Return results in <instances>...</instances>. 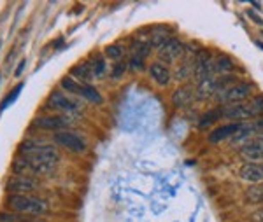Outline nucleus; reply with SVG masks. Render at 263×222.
<instances>
[{
	"mask_svg": "<svg viewBox=\"0 0 263 222\" xmlns=\"http://www.w3.org/2000/svg\"><path fill=\"white\" fill-rule=\"evenodd\" d=\"M253 128H254V133H256V136H263V119L253 123Z\"/></svg>",
	"mask_w": 263,
	"mask_h": 222,
	"instance_id": "obj_28",
	"label": "nucleus"
},
{
	"mask_svg": "<svg viewBox=\"0 0 263 222\" xmlns=\"http://www.w3.org/2000/svg\"><path fill=\"white\" fill-rule=\"evenodd\" d=\"M213 72H214V63L211 62L209 51L200 49L193 58V74H195L197 83L200 84V83H203V80L211 79Z\"/></svg>",
	"mask_w": 263,
	"mask_h": 222,
	"instance_id": "obj_3",
	"label": "nucleus"
},
{
	"mask_svg": "<svg viewBox=\"0 0 263 222\" xmlns=\"http://www.w3.org/2000/svg\"><path fill=\"white\" fill-rule=\"evenodd\" d=\"M72 75H74L78 80H83V83H88L93 77V70L88 63H83V65H78L72 68Z\"/></svg>",
	"mask_w": 263,
	"mask_h": 222,
	"instance_id": "obj_19",
	"label": "nucleus"
},
{
	"mask_svg": "<svg viewBox=\"0 0 263 222\" xmlns=\"http://www.w3.org/2000/svg\"><path fill=\"white\" fill-rule=\"evenodd\" d=\"M33 125L41 130H62V128H67L69 126V119L67 117H62V116H49V117H39L33 121Z\"/></svg>",
	"mask_w": 263,
	"mask_h": 222,
	"instance_id": "obj_10",
	"label": "nucleus"
},
{
	"mask_svg": "<svg viewBox=\"0 0 263 222\" xmlns=\"http://www.w3.org/2000/svg\"><path fill=\"white\" fill-rule=\"evenodd\" d=\"M6 189L14 194L30 193V191L37 189V182L30 177H14L6 184Z\"/></svg>",
	"mask_w": 263,
	"mask_h": 222,
	"instance_id": "obj_8",
	"label": "nucleus"
},
{
	"mask_svg": "<svg viewBox=\"0 0 263 222\" xmlns=\"http://www.w3.org/2000/svg\"><path fill=\"white\" fill-rule=\"evenodd\" d=\"M251 93V84H246V83H239L235 86L228 88L223 91V95H219V102L223 104H230V105H235V104H240L242 100L249 96Z\"/></svg>",
	"mask_w": 263,
	"mask_h": 222,
	"instance_id": "obj_4",
	"label": "nucleus"
},
{
	"mask_svg": "<svg viewBox=\"0 0 263 222\" xmlns=\"http://www.w3.org/2000/svg\"><path fill=\"white\" fill-rule=\"evenodd\" d=\"M248 16H249V18H251L253 21H254V23H256V25H260V27H263V19L260 18V16H258L256 14V12H254V11H251V9H249L248 11Z\"/></svg>",
	"mask_w": 263,
	"mask_h": 222,
	"instance_id": "obj_29",
	"label": "nucleus"
},
{
	"mask_svg": "<svg viewBox=\"0 0 263 222\" xmlns=\"http://www.w3.org/2000/svg\"><path fill=\"white\" fill-rule=\"evenodd\" d=\"M240 126H242V123H233V125H227V126L218 128V130H214L213 133L209 135V142L218 144L224 138H232L235 133H239Z\"/></svg>",
	"mask_w": 263,
	"mask_h": 222,
	"instance_id": "obj_13",
	"label": "nucleus"
},
{
	"mask_svg": "<svg viewBox=\"0 0 263 222\" xmlns=\"http://www.w3.org/2000/svg\"><path fill=\"white\" fill-rule=\"evenodd\" d=\"M54 140H57V144L70 149L72 152H83L86 149V142L79 135L72 133V131H58L54 135Z\"/></svg>",
	"mask_w": 263,
	"mask_h": 222,
	"instance_id": "obj_6",
	"label": "nucleus"
},
{
	"mask_svg": "<svg viewBox=\"0 0 263 222\" xmlns=\"http://www.w3.org/2000/svg\"><path fill=\"white\" fill-rule=\"evenodd\" d=\"M235 65H233L232 58H228L227 54H221V56L216 58L214 62V72H219V74H228V72H232Z\"/></svg>",
	"mask_w": 263,
	"mask_h": 222,
	"instance_id": "obj_18",
	"label": "nucleus"
},
{
	"mask_svg": "<svg viewBox=\"0 0 263 222\" xmlns=\"http://www.w3.org/2000/svg\"><path fill=\"white\" fill-rule=\"evenodd\" d=\"M248 199L253 203H263V186L253 187L248 191Z\"/></svg>",
	"mask_w": 263,
	"mask_h": 222,
	"instance_id": "obj_25",
	"label": "nucleus"
},
{
	"mask_svg": "<svg viewBox=\"0 0 263 222\" xmlns=\"http://www.w3.org/2000/svg\"><path fill=\"white\" fill-rule=\"evenodd\" d=\"M125 70H126V65H125V63H118L116 68H114V72H112V75H114V77H120V75H121Z\"/></svg>",
	"mask_w": 263,
	"mask_h": 222,
	"instance_id": "obj_30",
	"label": "nucleus"
},
{
	"mask_svg": "<svg viewBox=\"0 0 263 222\" xmlns=\"http://www.w3.org/2000/svg\"><path fill=\"white\" fill-rule=\"evenodd\" d=\"M149 74L160 86H167L168 80H171V72H168V68L162 65V63H153L149 68Z\"/></svg>",
	"mask_w": 263,
	"mask_h": 222,
	"instance_id": "obj_14",
	"label": "nucleus"
},
{
	"mask_svg": "<svg viewBox=\"0 0 263 222\" xmlns=\"http://www.w3.org/2000/svg\"><path fill=\"white\" fill-rule=\"evenodd\" d=\"M258 46H260V48L263 49V42H258Z\"/></svg>",
	"mask_w": 263,
	"mask_h": 222,
	"instance_id": "obj_34",
	"label": "nucleus"
},
{
	"mask_svg": "<svg viewBox=\"0 0 263 222\" xmlns=\"http://www.w3.org/2000/svg\"><path fill=\"white\" fill-rule=\"evenodd\" d=\"M249 110L253 116H261L263 114V96H256L249 102Z\"/></svg>",
	"mask_w": 263,
	"mask_h": 222,
	"instance_id": "obj_24",
	"label": "nucleus"
},
{
	"mask_svg": "<svg viewBox=\"0 0 263 222\" xmlns=\"http://www.w3.org/2000/svg\"><path fill=\"white\" fill-rule=\"evenodd\" d=\"M21 89H23V83H21V84H18V86H16V88L12 89V91L9 93V95L6 96V100H4V102H2V105H0V110H6L7 107L14 104V102L18 100V96H20Z\"/></svg>",
	"mask_w": 263,
	"mask_h": 222,
	"instance_id": "obj_21",
	"label": "nucleus"
},
{
	"mask_svg": "<svg viewBox=\"0 0 263 222\" xmlns=\"http://www.w3.org/2000/svg\"><path fill=\"white\" fill-rule=\"evenodd\" d=\"M182 53H184V46L177 39H168L162 48H158V56L165 59V62H174V59L179 58Z\"/></svg>",
	"mask_w": 263,
	"mask_h": 222,
	"instance_id": "obj_9",
	"label": "nucleus"
},
{
	"mask_svg": "<svg viewBox=\"0 0 263 222\" xmlns=\"http://www.w3.org/2000/svg\"><path fill=\"white\" fill-rule=\"evenodd\" d=\"M62 88H65L69 93H74V95H81V84H78L74 79H70V77H65V79H62Z\"/></svg>",
	"mask_w": 263,
	"mask_h": 222,
	"instance_id": "obj_22",
	"label": "nucleus"
},
{
	"mask_svg": "<svg viewBox=\"0 0 263 222\" xmlns=\"http://www.w3.org/2000/svg\"><path fill=\"white\" fill-rule=\"evenodd\" d=\"M223 116V110L221 109H214V110H209V112L205 114V116L200 117V121H198V128L200 130H205L207 126L214 125V123H218L219 119Z\"/></svg>",
	"mask_w": 263,
	"mask_h": 222,
	"instance_id": "obj_17",
	"label": "nucleus"
},
{
	"mask_svg": "<svg viewBox=\"0 0 263 222\" xmlns=\"http://www.w3.org/2000/svg\"><path fill=\"white\" fill-rule=\"evenodd\" d=\"M48 104L57 110H62V112H67V114H78L81 110L79 104H76L72 98H69L67 95H62V93L54 91L49 95V100Z\"/></svg>",
	"mask_w": 263,
	"mask_h": 222,
	"instance_id": "obj_5",
	"label": "nucleus"
},
{
	"mask_svg": "<svg viewBox=\"0 0 263 222\" xmlns=\"http://www.w3.org/2000/svg\"><path fill=\"white\" fill-rule=\"evenodd\" d=\"M253 220L254 222H263V210H258L256 213H253Z\"/></svg>",
	"mask_w": 263,
	"mask_h": 222,
	"instance_id": "obj_31",
	"label": "nucleus"
},
{
	"mask_svg": "<svg viewBox=\"0 0 263 222\" xmlns=\"http://www.w3.org/2000/svg\"><path fill=\"white\" fill-rule=\"evenodd\" d=\"M81 96H84L86 100L93 102V104H100V102H102V96L99 95V91H97V89L93 88V86H90V84H83Z\"/></svg>",
	"mask_w": 263,
	"mask_h": 222,
	"instance_id": "obj_20",
	"label": "nucleus"
},
{
	"mask_svg": "<svg viewBox=\"0 0 263 222\" xmlns=\"http://www.w3.org/2000/svg\"><path fill=\"white\" fill-rule=\"evenodd\" d=\"M251 4H253L254 7H256V9H261V6H260V4H258V2H251Z\"/></svg>",
	"mask_w": 263,
	"mask_h": 222,
	"instance_id": "obj_33",
	"label": "nucleus"
},
{
	"mask_svg": "<svg viewBox=\"0 0 263 222\" xmlns=\"http://www.w3.org/2000/svg\"><path fill=\"white\" fill-rule=\"evenodd\" d=\"M9 207L20 213H28V215H44L49 212V207L44 199L35 198L28 194H12L9 196Z\"/></svg>",
	"mask_w": 263,
	"mask_h": 222,
	"instance_id": "obj_2",
	"label": "nucleus"
},
{
	"mask_svg": "<svg viewBox=\"0 0 263 222\" xmlns=\"http://www.w3.org/2000/svg\"><path fill=\"white\" fill-rule=\"evenodd\" d=\"M240 156L248 163H263V136L253 138L251 142L246 144L240 151Z\"/></svg>",
	"mask_w": 263,
	"mask_h": 222,
	"instance_id": "obj_7",
	"label": "nucleus"
},
{
	"mask_svg": "<svg viewBox=\"0 0 263 222\" xmlns=\"http://www.w3.org/2000/svg\"><path fill=\"white\" fill-rule=\"evenodd\" d=\"M193 96H195V93H193V89L190 88V86L179 88L172 95V104L176 105V107H186V105L190 104V102L193 100Z\"/></svg>",
	"mask_w": 263,
	"mask_h": 222,
	"instance_id": "obj_15",
	"label": "nucleus"
},
{
	"mask_svg": "<svg viewBox=\"0 0 263 222\" xmlns=\"http://www.w3.org/2000/svg\"><path fill=\"white\" fill-rule=\"evenodd\" d=\"M123 53H125V51H123L121 46H109V48L105 49V54L112 59H120L123 56Z\"/></svg>",
	"mask_w": 263,
	"mask_h": 222,
	"instance_id": "obj_26",
	"label": "nucleus"
},
{
	"mask_svg": "<svg viewBox=\"0 0 263 222\" xmlns=\"http://www.w3.org/2000/svg\"><path fill=\"white\" fill-rule=\"evenodd\" d=\"M142 65H144V58L137 56V54H132L130 63H128V67L132 68V70H141Z\"/></svg>",
	"mask_w": 263,
	"mask_h": 222,
	"instance_id": "obj_27",
	"label": "nucleus"
},
{
	"mask_svg": "<svg viewBox=\"0 0 263 222\" xmlns=\"http://www.w3.org/2000/svg\"><path fill=\"white\" fill-rule=\"evenodd\" d=\"M58 157V151L51 145L41 144L39 140H27L21 145V161L14 163V172L46 173L54 168Z\"/></svg>",
	"mask_w": 263,
	"mask_h": 222,
	"instance_id": "obj_1",
	"label": "nucleus"
},
{
	"mask_svg": "<svg viewBox=\"0 0 263 222\" xmlns=\"http://www.w3.org/2000/svg\"><path fill=\"white\" fill-rule=\"evenodd\" d=\"M35 222H42V220H35Z\"/></svg>",
	"mask_w": 263,
	"mask_h": 222,
	"instance_id": "obj_35",
	"label": "nucleus"
},
{
	"mask_svg": "<svg viewBox=\"0 0 263 222\" xmlns=\"http://www.w3.org/2000/svg\"><path fill=\"white\" fill-rule=\"evenodd\" d=\"M218 86H219V80H216V79H207V80H203V83L198 84V98L200 100H203V98H209L211 95H214L216 91H218Z\"/></svg>",
	"mask_w": 263,
	"mask_h": 222,
	"instance_id": "obj_16",
	"label": "nucleus"
},
{
	"mask_svg": "<svg viewBox=\"0 0 263 222\" xmlns=\"http://www.w3.org/2000/svg\"><path fill=\"white\" fill-rule=\"evenodd\" d=\"M223 117L232 119V121H244V119L253 117L251 110H249V105H242V104H235L230 105L223 110Z\"/></svg>",
	"mask_w": 263,
	"mask_h": 222,
	"instance_id": "obj_12",
	"label": "nucleus"
},
{
	"mask_svg": "<svg viewBox=\"0 0 263 222\" xmlns=\"http://www.w3.org/2000/svg\"><path fill=\"white\" fill-rule=\"evenodd\" d=\"M240 178L248 182H263V163H246L240 168Z\"/></svg>",
	"mask_w": 263,
	"mask_h": 222,
	"instance_id": "obj_11",
	"label": "nucleus"
},
{
	"mask_svg": "<svg viewBox=\"0 0 263 222\" xmlns=\"http://www.w3.org/2000/svg\"><path fill=\"white\" fill-rule=\"evenodd\" d=\"M23 68H25V62H21V63H20V67H18V70H16V75H20L21 72H23Z\"/></svg>",
	"mask_w": 263,
	"mask_h": 222,
	"instance_id": "obj_32",
	"label": "nucleus"
},
{
	"mask_svg": "<svg viewBox=\"0 0 263 222\" xmlns=\"http://www.w3.org/2000/svg\"><path fill=\"white\" fill-rule=\"evenodd\" d=\"M93 77H102V75L105 74V62L102 56H97L95 59H93Z\"/></svg>",
	"mask_w": 263,
	"mask_h": 222,
	"instance_id": "obj_23",
	"label": "nucleus"
}]
</instances>
